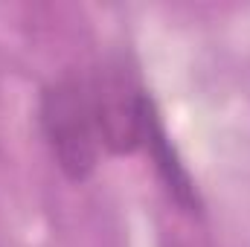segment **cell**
<instances>
[{"mask_svg": "<svg viewBox=\"0 0 250 247\" xmlns=\"http://www.w3.org/2000/svg\"><path fill=\"white\" fill-rule=\"evenodd\" d=\"M90 87V108L99 143L114 154H131L143 145V99L131 76L123 70H102Z\"/></svg>", "mask_w": 250, "mask_h": 247, "instance_id": "2", "label": "cell"}, {"mask_svg": "<svg viewBox=\"0 0 250 247\" xmlns=\"http://www.w3.org/2000/svg\"><path fill=\"white\" fill-rule=\"evenodd\" d=\"M41 128L64 175L87 181L99 163V134L90 108V87L76 76H62L41 93Z\"/></svg>", "mask_w": 250, "mask_h": 247, "instance_id": "1", "label": "cell"}, {"mask_svg": "<svg viewBox=\"0 0 250 247\" xmlns=\"http://www.w3.org/2000/svg\"><path fill=\"white\" fill-rule=\"evenodd\" d=\"M143 145L148 148L151 160H154V169L160 175V181L166 184L169 195L175 198V204L187 212H201L204 209V201L198 195V186L192 181L189 169L184 166L178 148L172 145L169 134H166V125L160 120V111L154 105V99L146 93L143 99Z\"/></svg>", "mask_w": 250, "mask_h": 247, "instance_id": "3", "label": "cell"}]
</instances>
